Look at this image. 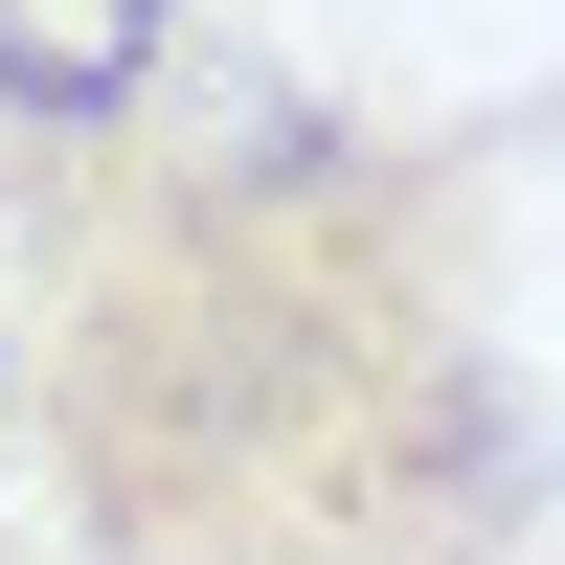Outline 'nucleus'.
<instances>
[{
  "instance_id": "nucleus-1",
  "label": "nucleus",
  "mask_w": 565,
  "mask_h": 565,
  "mask_svg": "<svg viewBox=\"0 0 565 565\" xmlns=\"http://www.w3.org/2000/svg\"><path fill=\"white\" fill-rule=\"evenodd\" d=\"M0 385L68 565H521L565 407L498 317V136L181 45L114 136L0 159Z\"/></svg>"
},
{
  "instance_id": "nucleus-2",
  "label": "nucleus",
  "mask_w": 565,
  "mask_h": 565,
  "mask_svg": "<svg viewBox=\"0 0 565 565\" xmlns=\"http://www.w3.org/2000/svg\"><path fill=\"white\" fill-rule=\"evenodd\" d=\"M204 45V0H0V159H68Z\"/></svg>"
},
{
  "instance_id": "nucleus-3",
  "label": "nucleus",
  "mask_w": 565,
  "mask_h": 565,
  "mask_svg": "<svg viewBox=\"0 0 565 565\" xmlns=\"http://www.w3.org/2000/svg\"><path fill=\"white\" fill-rule=\"evenodd\" d=\"M0 430H23V385H0Z\"/></svg>"
}]
</instances>
